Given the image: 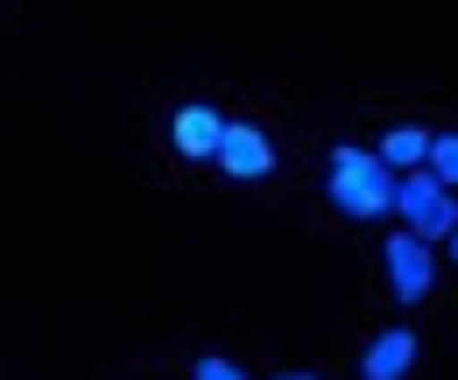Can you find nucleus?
Returning a JSON list of instances; mask_svg holds the SVG:
<instances>
[{"mask_svg":"<svg viewBox=\"0 0 458 380\" xmlns=\"http://www.w3.org/2000/svg\"><path fill=\"white\" fill-rule=\"evenodd\" d=\"M332 205L345 218H381L395 205V169L367 148H339L332 156Z\"/></svg>","mask_w":458,"mask_h":380,"instance_id":"obj_1","label":"nucleus"},{"mask_svg":"<svg viewBox=\"0 0 458 380\" xmlns=\"http://www.w3.org/2000/svg\"><path fill=\"white\" fill-rule=\"evenodd\" d=\"M395 205H402V218H409L416 240H445V232H458L452 183H437L430 169H409V176H402V183H395Z\"/></svg>","mask_w":458,"mask_h":380,"instance_id":"obj_2","label":"nucleus"},{"mask_svg":"<svg viewBox=\"0 0 458 380\" xmlns=\"http://www.w3.org/2000/svg\"><path fill=\"white\" fill-rule=\"evenodd\" d=\"M388 282H395V303H423L430 296V247L416 232L388 240Z\"/></svg>","mask_w":458,"mask_h":380,"instance_id":"obj_3","label":"nucleus"},{"mask_svg":"<svg viewBox=\"0 0 458 380\" xmlns=\"http://www.w3.org/2000/svg\"><path fill=\"white\" fill-rule=\"evenodd\" d=\"M219 169H233V176H268V169H276L268 134L247 127V120H226V134H219Z\"/></svg>","mask_w":458,"mask_h":380,"instance_id":"obj_4","label":"nucleus"},{"mask_svg":"<svg viewBox=\"0 0 458 380\" xmlns=\"http://www.w3.org/2000/svg\"><path fill=\"white\" fill-rule=\"evenodd\" d=\"M409 359H416V338H409V331H381V338L367 345L360 374H367V380H402V374H409Z\"/></svg>","mask_w":458,"mask_h":380,"instance_id":"obj_5","label":"nucleus"},{"mask_svg":"<svg viewBox=\"0 0 458 380\" xmlns=\"http://www.w3.org/2000/svg\"><path fill=\"white\" fill-rule=\"evenodd\" d=\"M219 134H226V120L212 106H183L176 113V148H183V156H219Z\"/></svg>","mask_w":458,"mask_h":380,"instance_id":"obj_6","label":"nucleus"},{"mask_svg":"<svg viewBox=\"0 0 458 380\" xmlns=\"http://www.w3.org/2000/svg\"><path fill=\"white\" fill-rule=\"evenodd\" d=\"M381 163L388 169H423L430 163V134H423V127H388V134H381Z\"/></svg>","mask_w":458,"mask_h":380,"instance_id":"obj_7","label":"nucleus"},{"mask_svg":"<svg viewBox=\"0 0 458 380\" xmlns=\"http://www.w3.org/2000/svg\"><path fill=\"white\" fill-rule=\"evenodd\" d=\"M423 169L458 190V134H430V163H423Z\"/></svg>","mask_w":458,"mask_h":380,"instance_id":"obj_8","label":"nucleus"},{"mask_svg":"<svg viewBox=\"0 0 458 380\" xmlns=\"http://www.w3.org/2000/svg\"><path fill=\"white\" fill-rule=\"evenodd\" d=\"M198 380H247L233 359H198Z\"/></svg>","mask_w":458,"mask_h":380,"instance_id":"obj_9","label":"nucleus"},{"mask_svg":"<svg viewBox=\"0 0 458 380\" xmlns=\"http://www.w3.org/2000/svg\"><path fill=\"white\" fill-rule=\"evenodd\" d=\"M283 380H310V374H283Z\"/></svg>","mask_w":458,"mask_h":380,"instance_id":"obj_10","label":"nucleus"},{"mask_svg":"<svg viewBox=\"0 0 458 380\" xmlns=\"http://www.w3.org/2000/svg\"><path fill=\"white\" fill-rule=\"evenodd\" d=\"M452 240H458V232H452Z\"/></svg>","mask_w":458,"mask_h":380,"instance_id":"obj_11","label":"nucleus"}]
</instances>
